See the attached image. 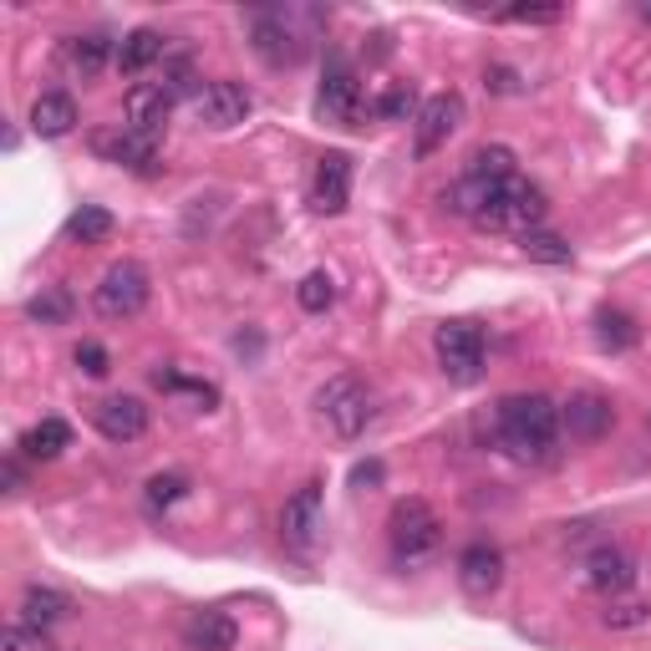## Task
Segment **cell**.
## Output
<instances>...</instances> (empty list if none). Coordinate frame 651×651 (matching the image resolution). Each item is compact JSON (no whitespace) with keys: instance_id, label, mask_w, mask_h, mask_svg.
<instances>
[{"instance_id":"1f68e13d","label":"cell","mask_w":651,"mask_h":651,"mask_svg":"<svg viewBox=\"0 0 651 651\" xmlns=\"http://www.w3.org/2000/svg\"><path fill=\"white\" fill-rule=\"evenodd\" d=\"M377 118H387V122H417V112H423V107H417V97H412V87H392V93H382L377 97V107H372Z\"/></svg>"},{"instance_id":"4dcf8cb0","label":"cell","mask_w":651,"mask_h":651,"mask_svg":"<svg viewBox=\"0 0 651 651\" xmlns=\"http://www.w3.org/2000/svg\"><path fill=\"white\" fill-rule=\"evenodd\" d=\"M651 621V606L647 600H606V611H600V626H611V631H637V626Z\"/></svg>"},{"instance_id":"8992f818","label":"cell","mask_w":651,"mask_h":651,"mask_svg":"<svg viewBox=\"0 0 651 651\" xmlns=\"http://www.w3.org/2000/svg\"><path fill=\"white\" fill-rule=\"evenodd\" d=\"M148 295H153V280L138 260H118V265H107V275L97 280L93 291V306L102 321H133L138 311L148 306Z\"/></svg>"},{"instance_id":"f1b7e54d","label":"cell","mask_w":651,"mask_h":651,"mask_svg":"<svg viewBox=\"0 0 651 651\" xmlns=\"http://www.w3.org/2000/svg\"><path fill=\"white\" fill-rule=\"evenodd\" d=\"M295 301H301V311H311V316H321V311L336 301V280L326 275V270H311L301 285H295Z\"/></svg>"},{"instance_id":"8fae6325","label":"cell","mask_w":651,"mask_h":651,"mask_svg":"<svg viewBox=\"0 0 651 651\" xmlns=\"http://www.w3.org/2000/svg\"><path fill=\"white\" fill-rule=\"evenodd\" d=\"M611 423H616V408H611V398H600V392H571V398L560 402V427H565L575 443H600L611 433Z\"/></svg>"},{"instance_id":"4316f807","label":"cell","mask_w":651,"mask_h":651,"mask_svg":"<svg viewBox=\"0 0 651 651\" xmlns=\"http://www.w3.org/2000/svg\"><path fill=\"white\" fill-rule=\"evenodd\" d=\"M26 316H31V321H41V326H67V316H72V295L62 291V285H46L41 295H31V301H26Z\"/></svg>"},{"instance_id":"484cf974","label":"cell","mask_w":651,"mask_h":651,"mask_svg":"<svg viewBox=\"0 0 651 651\" xmlns=\"http://www.w3.org/2000/svg\"><path fill=\"white\" fill-rule=\"evenodd\" d=\"M514 148H504V143H489V148H479L474 159H468V178H514Z\"/></svg>"},{"instance_id":"e0dca14e","label":"cell","mask_w":651,"mask_h":651,"mask_svg":"<svg viewBox=\"0 0 651 651\" xmlns=\"http://www.w3.org/2000/svg\"><path fill=\"white\" fill-rule=\"evenodd\" d=\"M351 199V159L346 153H326L311 178V209L316 214H341Z\"/></svg>"},{"instance_id":"74e56055","label":"cell","mask_w":651,"mask_h":651,"mask_svg":"<svg viewBox=\"0 0 651 651\" xmlns=\"http://www.w3.org/2000/svg\"><path fill=\"white\" fill-rule=\"evenodd\" d=\"M382 474H387V468L377 464V458H367V464L351 468V489H377V484H382Z\"/></svg>"},{"instance_id":"7c38bea8","label":"cell","mask_w":651,"mask_h":651,"mask_svg":"<svg viewBox=\"0 0 651 651\" xmlns=\"http://www.w3.org/2000/svg\"><path fill=\"white\" fill-rule=\"evenodd\" d=\"M93 153L107 163H118V169L143 173V178L159 173V143L138 138L133 128H102V133H93Z\"/></svg>"},{"instance_id":"cb8c5ba5","label":"cell","mask_w":651,"mask_h":651,"mask_svg":"<svg viewBox=\"0 0 651 651\" xmlns=\"http://www.w3.org/2000/svg\"><path fill=\"white\" fill-rule=\"evenodd\" d=\"M67 443H72V427L62 423V417H41L26 438H21V453L46 464V458H62V448H67Z\"/></svg>"},{"instance_id":"30bf717a","label":"cell","mask_w":651,"mask_h":651,"mask_svg":"<svg viewBox=\"0 0 651 651\" xmlns=\"http://www.w3.org/2000/svg\"><path fill=\"white\" fill-rule=\"evenodd\" d=\"M458 128H464V97H458V93L427 97L423 112H417V122H412V148H417V159L438 153V148L448 143Z\"/></svg>"},{"instance_id":"f546056e","label":"cell","mask_w":651,"mask_h":651,"mask_svg":"<svg viewBox=\"0 0 651 651\" xmlns=\"http://www.w3.org/2000/svg\"><path fill=\"white\" fill-rule=\"evenodd\" d=\"M524 254H530V260H545V265H571L575 260V250L565 240H560V235H545V229H530V235H524Z\"/></svg>"},{"instance_id":"44dd1931","label":"cell","mask_w":651,"mask_h":651,"mask_svg":"<svg viewBox=\"0 0 651 651\" xmlns=\"http://www.w3.org/2000/svg\"><path fill=\"white\" fill-rule=\"evenodd\" d=\"M107 56H118V52H112V41H107V36H97V31H87V36H67V41H62V67H67L72 77H82V82H93L97 72L107 67Z\"/></svg>"},{"instance_id":"4fadbf2b","label":"cell","mask_w":651,"mask_h":651,"mask_svg":"<svg viewBox=\"0 0 651 651\" xmlns=\"http://www.w3.org/2000/svg\"><path fill=\"white\" fill-rule=\"evenodd\" d=\"M250 112H254V97H250L245 82H209V87L199 93V118H204V128H214V133L240 128Z\"/></svg>"},{"instance_id":"d6a6232c","label":"cell","mask_w":651,"mask_h":651,"mask_svg":"<svg viewBox=\"0 0 651 651\" xmlns=\"http://www.w3.org/2000/svg\"><path fill=\"white\" fill-rule=\"evenodd\" d=\"M184 493H188L184 474H159V479H148V509H153V514H163V509L178 504Z\"/></svg>"},{"instance_id":"d590c367","label":"cell","mask_w":651,"mask_h":651,"mask_svg":"<svg viewBox=\"0 0 651 651\" xmlns=\"http://www.w3.org/2000/svg\"><path fill=\"white\" fill-rule=\"evenodd\" d=\"M6 651H52V641H46L41 626L15 621V626H6Z\"/></svg>"},{"instance_id":"52a82bcc","label":"cell","mask_w":651,"mask_h":651,"mask_svg":"<svg viewBox=\"0 0 651 651\" xmlns=\"http://www.w3.org/2000/svg\"><path fill=\"white\" fill-rule=\"evenodd\" d=\"M433 351H438V367L448 382L474 387L484 377V332L468 326V321H443L433 332Z\"/></svg>"},{"instance_id":"836d02e7","label":"cell","mask_w":651,"mask_h":651,"mask_svg":"<svg viewBox=\"0 0 651 651\" xmlns=\"http://www.w3.org/2000/svg\"><path fill=\"white\" fill-rule=\"evenodd\" d=\"M163 93L173 97V102H178V97H188L194 93V62H188V56H163V82H159Z\"/></svg>"},{"instance_id":"5b68a950","label":"cell","mask_w":651,"mask_h":651,"mask_svg":"<svg viewBox=\"0 0 651 651\" xmlns=\"http://www.w3.org/2000/svg\"><path fill=\"white\" fill-rule=\"evenodd\" d=\"M301 21H321L316 11H254L250 46L265 56L270 67H295L306 56V31Z\"/></svg>"},{"instance_id":"7a4b0ae2","label":"cell","mask_w":651,"mask_h":651,"mask_svg":"<svg viewBox=\"0 0 651 651\" xmlns=\"http://www.w3.org/2000/svg\"><path fill=\"white\" fill-rule=\"evenodd\" d=\"M499 443L514 464H550L560 453V408L545 392H514L493 412Z\"/></svg>"},{"instance_id":"8d00e7d4","label":"cell","mask_w":651,"mask_h":651,"mask_svg":"<svg viewBox=\"0 0 651 651\" xmlns=\"http://www.w3.org/2000/svg\"><path fill=\"white\" fill-rule=\"evenodd\" d=\"M72 361H77V372H87V377L112 372V357H107V346H97V341H82L77 351H72Z\"/></svg>"},{"instance_id":"f35d334b","label":"cell","mask_w":651,"mask_h":651,"mask_svg":"<svg viewBox=\"0 0 651 651\" xmlns=\"http://www.w3.org/2000/svg\"><path fill=\"white\" fill-rule=\"evenodd\" d=\"M484 87H493V93H519V77L509 67H489V82Z\"/></svg>"},{"instance_id":"6da1fadb","label":"cell","mask_w":651,"mask_h":651,"mask_svg":"<svg viewBox=\"0 0 651 651\" xmlns=\"http://www.w3.org/2000/svg\"><path fill=\"white\" fill-rule=\"evenodd\" d=\"M443 204H448L453 214H464V219H474L479 229H514L519 240L530 235V229H540V219H545V188L530 184V178H468L464 184H453L448 194H443Z\"/></svg>"},{"instance_id":"5bb4252c","label":"cell","mask_w":651,"mask_h":651,"mask_svg":"<svg viewBox=\"0 0 651 651\" xmlns=\"http://www.w3.org/2000/svg\"><path fill=\"white\" fill-rule=\"evenodd\" d=\"M458 585H464L474 600H489L499 585H504V555L489 545V540H474V545L458 555Z\"/></svg>"},{"instance_id":"ba28073f","label":"cell","mask_w":651,"mask_h":651,"mask_svg":"<svg viewBox=\"0 0 651 651\" xmlns=\"http://www.w3.org/2000/svg\"><path fill=\"white\" fill-rule=\"evenodd\" d=\"M321 534H326V509H321V484H306V489H295L280 509V540L285 550L295 555H311L321 545Z\"/></svg>"},{"instance_id":"7402d4cb","label":"cell","mask_w":651,"mask_h":651,"mask_svg":"<svg viewBox=\"0 0 651 651\" xmlns=\"http://www.w3.org/2000/svg\"><path fill=\"white\" fill-rule=\"evenodd\" d=\"M77 128V102L67 93H41L31 102V133L36 138H67Z\"/></svg>"},{"instance_id":"83f0119b","label":"cell","mask_w":651,"mask_h":651,"mask_svg":"<svg viewBox=\"0 0 651 651\" xmlns=\"http://www.w3.org/2000/svg\"><path fill=\"white\" fill-rule=\"evenodd\" d=\"M637 321L621 316V311H600L596 316V341L606 346V351H626V346H637Z\"/></svg>"},{"instance_id":"9a60e30c","label":"cell","mask_w":651,"mask_h":651,"mask_svg":"<svg viewBox=\"0 0 651 651\" xmlns=\"http://www.w3.org/2000/svg\"><path fill=\"white\" fill-rule=\"evenodd\" d=\"M122 112H128V122H122V128H133L138 138H148V143H159V133H163V128H169L173 97L163 93L159 82H148V87H133V93H128V102H122Z\"/></svg>"},{"instance_id":"3957f363","label":"cell","mask_w":651,"mask_h":651,"mask_svg":"<svg viewBox=\"0 0 651 651\" xmlns=\"http://www.w3.org/2000/svg\"><path fill=\"white\" fill-rule=\"evenodd\" d=\"M387 545H392V560H398L402 571L427 565L443 550V519L433 514L427 499H398L392 514H387Z\"/></svg>"},{"instance_id":"e575fe53","label":"cell","mask_w":651,"mask_h":651,"mask_svg":"<svg viewBox=\"0 0 651 651\" xmlns=\"http://www.w3.org/2000/svg\"><path fill=\"white\" fill-rule=\"evenodd\" d=\"M499 21H519V26H555V21H565V6H509V11H499Z\"/></svg>"},{"instance_id":"d6986e66","label":"cell","mask_w":651,"mask_h":651,"mask_svg":"<svg viewBox=\"0 0 651 651\" xmlns=\"http://www.w3.org/2000/svg\"><path fill=\"white\" fill-rule=\"evenodd\" d=\"M163 56H169V36H159L153 26H138L118 41V56H112V62H118L122 77H143L153 62H163Z\"/></svg>"},{"instance_id":"2e32d148","label":"cell","mask_w":651,"mask_h":651,"mask_svg":"<svg viewBox=\"0 0 651 651\" xmlns=\"http://www.w3.org/2000/svg\"><path fill=\"white\" fill-rule=\"evenodd\" d=\"M93 423L107 443H138L148 433V408L138 398H102L93 408Z\"/></svg>"},{"instance_id":"ab89813d","label":"cell","mask_w":651,"mask_h":651,"mask_svg":"<svg viewBox=\"0 0 651 651\" xmlns=\"http://www.w3.org/2000/svg\"><path fill=\"white\" fill-rule=\"evenodd\" d=\"M0 479H6V493H21V489H26V474H21V464H15V458H6Z\"/></svg>"},{"instance_id":"277c9868","label":"cell","mask_w":651,"mask_h":651,"mask_svg":"<svg viewBox=\"0 0 651 651\" xmlns=\"http://www.w3.org/2000/svg\"><path fill=\"white\" fill-rule=\"evenodd\" d=\"M316 417L332 438H361L367 423H372V392L357 382V377H332V382L316 392Z\"/></svg>"},{"instance_id":"d4e9b609","label":"cell","mask_w":651,"mask_h":651,"mask_svg":"<svg viewBox=\"0 0 651 651\" xmlns=\"http://www.w3.org/2000/svg\"><path fill=\"white\" fill-rule=\"evenodd\" d=\"M112 229H118V219H112V214L97 209V204H82V209L67 219V240L72 245H102Z\"/></svg>"},{"instance_id":"9c48e42d","label":"cell","mask_w":651,"mask_h":651,"mask_svg":"<svg viewBox=\"0 0 651 651\" xmlns=\"http://www.w3.org/2000/svg\"><path fill=\"white\" fill-rule=\"evenodd\" d=\"M316 118L332 122V128H357L361 118V87L341 56L326 62V77H321V93H316Z\"/></svg>"},{"instance_id":"603a6c76","label":"cell","mask_w":651,"mask_h":651,"mask_svg":"<svg viewBox=\"0 0 651 651\" xmlns=\"http://www.w3.org/2000/svg\"><path fill=\"white\" fill-rule=\"evenodd\" d=\"M72 611V600L62 596V590H52V585H26V596H21V621L26 626H56L62 616Z\"/></svg>"},{"instance_id":"ffe728a7","label":"cell","mask_w":651,"mask_h":651,"mask_svg":"<svg viewBox=\"0 0 651 651\" xmlns=\"http://www.w3.org/2000/svg\"><path fill=\"white\" fill-rule=\"evenodd\" d=\"M240 626L229 621L225 611H194L184 626V647L188 651H235Z\"/></svg>"},{"instance_id":"ac0fdd59","label":"cell","mask_w":651,"mask_h":651,"mask_svg":"<svg viewBox=\"0 0 651 651\" xmlns=\"http://www.w3.org/2000/svg\"><path fill=\"white\" fill-rule=\"evenodd\" d=\"M585 581H590V590H600L606 600L626 596L631 590V581H637V565H631V555L616 545H600L590 550V560H585Z\"/></svg>"}]
</instances>
